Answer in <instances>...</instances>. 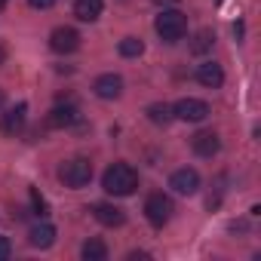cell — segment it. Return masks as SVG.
Returning a JSON list of instances; mask_svg holds the SVG:
<instances>
[{
	"mask_svg": "<svg viewBox=\"0 0 261 261\" xmlns=\"http://www.w3.org/2000/svg\"><path fill=\"white\" fill-rule=\"evenodd\" d=\"M92 215H95V221L105 224V227H120V224L126 221V212H123L120 206H114V203H95V206H92Z\"/></svg>",
	"mask_w": 261,
	"mask_h": 261,
	"instance_id": "cell-11",
	"label": "cell"
},
{
	"mask_svg": "<svg viewBox=\"0 0 261 261\" xmlns=\"http://www.w3.org/2000/svg\"><path fill=\"white\" fill-rule=\"evenodd\" d=\"M92 92L98 98H105V101H114V98L123 95V77L120 74H101V77H95Z\"/></svg>",
	"mask_w": 261,
	"mask_h": 261,
	"instance_id": "cell-8",
	"label": "cell"
},
{
	"mask_svg": "<svg viewBox=\"0 0 261 261\" xmlns=\"http://www.w3.org/2000/svg\"><path fill=\"white\" fill-rule=\"evenodd\" d=\"M154 28H157V34H160V40L175 43V40H181V37L188 34V19H185V13H178V10H163V13L157 16Z\"/></svg>",
	"mask_w": 261,
	"mask_h": 261,
	"instance_id": "cell-2",
	"label": "cell"
},
{
	"mask_svg": "<svg viewBox=\"0 0 261 261\" xmlns=\"http://www.w3.org/2000/svg\"><path fill=\"white\" fill-rule=\"evenodd\" d=\"M80 255H83L86 261H105V258H108V246H105L101 240H86L83 249H80Z\"/></svg>",
	"mask_w": 261,
	"mask_h": 261,
	"instance_id": "cell-16",
	"label": "cell"
},
{
	"mask_svg": "<svg viewBox=\"0 0 261 261\" xmlns=\"http://www.w3.org/2000/svg\"><path fill=\"white\" fill-rule=\"evenodd\" d=\"M157 7H172V4H178V0H154Z\"/></svg>",
	"mask_w": 261,
	"mask_h": 261,
	"instance_id": "cell-23",
	"label": "cell"
},
{
	"mask_svg": "<svg viewBox=\"0 0 261 261\" xmlns=\"http://www.w3.org/2000/svg\"><path fill=\"white\" fill-rule=\"evenodd\" d=\"M169 188L175 191V194H181V197H191V194H197L200 191V172L197 169H175L172 172V178H169Z\"/></svg>",
	"mask_w": 261,
	"mask_h": 261,
	"instance_id": "cell-7",
	"label": "cell"
},
{
	"mask_svg": "<svg viewBox=\"0 0 261 261\" xmlns=\"http://www.w3.org/2000/svg\"><path fill=\"white\" fill-rule=\"evenodd\" d=\"M0 105H4V92H0Z\"/></svg>",
	"mask_w": 261,
	"mask_h": 261,
	"instance_id": "cell-26",
	"label": "cell"
},
{
	"mask_svg": "<svg viewBox=\"0 0 261 261\" xmlns=\"http://www.w3.org/2000/svg\"><path fill=\"white\" fill-rule=\"evenodd\" d=\"M218 4H221V0H218Z\"/></svg>",
	"mask_w": 261,
	"mask_h": 261,
	"instance_id": "cell-27",
	"label": "cell"
},
{
	"mask_svg": "<svg viewBox=\"0 0 261 261\" xmlns=\"http://www.w3.org/2000/svg\"><path fill=\"white\" fill-rule=\"evenodd\" d=\"M10 255H13V243L7 237H0V261H7Z\"/></svg>",
	"mask_w": 261,
	"mask_h": 261,
	"instance_id": "cell-21",
	"label": "cell"
},
{
	"mask_svg": "<svg viewBox=\"0 0 261 261\" xmlns=\"http://www.w3.org/2000/svg\"><path fill=\"white\" fill-rule=\"evenodd\" d=\"M0 7H7V0H0Z\"/></svg>",
	"mask_w": 261,
	"mask_h": 261,
	"instance_id": "cell-25",
	"label": "cell"
},
{
	"mask_svg": "<svg viewBox=\"0 0 261 261\" xmlns=\"http://www.w3.org/2000/svg\"><path fill=\"white\" fill-rule=\"evenodd\" d=\"M117 49H120L123 59H139V56L145 53V43H142V37H123Z\"/></svg>",
	"mask_w": 261,
	"mask_h": 261,
	"instance_id": "cell-17",
	"label": "cell"
},
{
	"mask_svg": "<svg viewBox=\"0 0 261 261\" xmlns=\"http://www.w3.org/2000/svg\"><path fill=\"white\" fill-rule=\"evenodd\" d=\"M212 43H215V34L203 28V31H197V34H194V40H191V53H194V56H203V53H209V49H212Z\"/></svg>",
	"mask_w": 261,
	"mask_h": 261,
	"instance_id": "cell-18",
	"label": "cell"
},
{
	"mask_svg": "<svg viewBox=\"0 0 261 261\" xmlns=\"http://www.w3.org/2000/svg\"><path fill=\"white\" fill-rule=\"evenodd\" d=\"M172 117L185 120V123H203L209 117V105L203 98H181L172 105Z\"/></svg>",
	"mask_w": 261,
	"mask_h": 261,
	"instance_id": "cell-5",
	"label": "cell"
},
{
	"mask_svg": "<svg viewBox=\"0 0 261 261\" xmlns=\"http://www.w3.org/2000/svg\"><path fill=\"white\" fill-rule=\"evenodd\" d=\"M28 243L34 246V249H49L53 243H56V227L53 224H37V227H31V233H28Z\"/></svg>",
	"mask_w": 261,
	"mask_h": 261,
	"instance_id": "cell-14",
	"label": "cell"
},
{
	"mask_svg": "<svg viewBox=\"0 0 261 261\" xmlns=\"http://www.w3.org/2000/svg\"><path fill=\"white\" fill-rule=\"evenodd\" d=\"M31 206H34V215H40V218L49 215V203L43 200V194H40L37 188H31Z\"/></svg>",
	"mask_w": 261,
	"mask_h": 261,
	"instance_id": "cell-20",
	"label": "cell"
},
{
	"mask_svg": "<svg viewBox=\"0 0 261 261\" xmlns=\"http://www.w3.org/2000/svg\"><path fill=\"white\" fill-rule=\"evenodd\" d=\"M46 123L49 126H56V129H68V126H77L80 123V111L74 108V105H56L53 111H49V117H46Z\"/></svg>",
	"mask_w": 261,
	"mask_h": 261,
	"instance_id": "cell-12",
	"label": "cell"
},
{
	"mask_svg": "<svg viewBox=\"0 0 261 261\" xmlns=\"http://www.w3.org/2000/svg\"><path fill=\"white\" fill-rule=\"evenodd\" d=\"M59 178L65 188H86L92 181V163L86 157H74V160H65L59 166Z\"/></svg>",
	"mask_w": 261,
	"mask_h": 261,
	"instance_id": "cell-3",
	"label": "cell"
},
{
	"mask_svg": "<svg viewBox=\"0 0 261 261\" xmlns=\"http://www.w3.org/2000/svg\"><path fill=\"white\" fill-rule=\"evenodd\" d=\"M191 148H194V154H200V157H215L218 148H221V139H218V133H212V129H203V133H197V136L191 139Z\"/></svg>",
	"mask_w": 261,
	"mask_h": 261,
	"instance_id": "cell-10",
	"label": "cell"
},
{
	"mask_svg": "<svg viewBox=\"0 0 261 261\" xmlns=\"http://www.w3.org/2000/svg\"><path fill=\"white\" fill-rule=\"evenodd\" d=\"M49 46H53V53L68 56V53H74V49L80 46V34H77L74 28H56V31L49 34Z\"/></svg>",
	"mask_w": 261,
	"mask_h": 261,
	"instance_id": "cell-9",
	"label": "cell"
},
{
	"mask_svg": "<svg viewBox=\"0 0 261 261\" xmlns=\"http://www.w3.org/2000/svg\"><path fill=\"white\" fill-rule=\"evenodd\" d=\"M172 212H175V206H172V197H166V194H151L145 200V215L154 227H163L172 218Z\"/></svg>",
	"mask_w": 261,
	"mask_h": 261,
	"instance_id": "cell-4",
	"label": "cell"
},
{
	"mask_svg": "<svg viewBox=\"0 0 261 261\" xmlns=\"http://www.w3.org/2000/svg\"><path fill=\"white\" fill-rule=\"evenodd\" d=\"M101 10H105L101 0H74V16L80 22H95L101 16Z\"/></svg>",
	"mask_w": 261,
	"mask_h": 261,
	"instance_id": "cell-15",
	"label": "cell"
},
{
	"mask_svg": "<svg viewBox=\"0 0 261 261\" xmlns=\"http://www.w3.org/2000/svg\"><path fill=\"white\" fill-rule=\"evenodd\" d=\"M148 120L157 123V126H166V123L175 120V117H172V108H169V105H151V108H148Z\"/></svg>",
	"mask_w": 261,
	"mask_h": 261,
	"instance_id": "cell-19",
	"label": "cell"
},
{
	"mask_svg": "<svg viewBox=\"0 0 261 261\" xmlns=\"http://www.w3.org/2000/svg\"><path fill=\"white\" fill-rule=\"evenodd\" d=\"M101 188H105L111 197H129V194L139 188V172L129 166V163H114V166L105 169Z\"/></svg>",
	"mask_w": 261,
	"mask_h": 261,
	"instance_id": "cell-1",
	"label": "cell"
},
{
	"mask_svg": "<svg viewBox=\"0 0 261 261\" xmlns=\"http://www.w3.org/2000/svg\"><path fill=\"white\" fill-rule=\"evenodd\" d=\"M197 80H200L206 89H218V86L224 83V71H221V65H215V62H203V65L197 68Z\"/></svg>",
	"mask_w": 261,
	"mask_h": 261,
	"instance_id": "cell-13",
	"label": "cell"
},
{
	"mask_svg": "<svg viewBox=\"0 0 261 261\" xmlns=\"http://www.w3.org/2000/svg\"><path fill=\"white\" fill-rule=\"evenodd\" d=\"M4 59H7V49H4V46H0V65H4Z\"/></svg>",
	"mask_w": 261,
	"mask_h": 261,
	"instance_id": "cell-24",
	"label": "cell"
},
{
	"mask_svg": "<svg viewBox=\"0 0 261 261\" xmlns=\"http://www.w3.org/2000/svg\"><path fill=\"white\" fill-rule=\"evenodd\" d=\"M25 120H28V105L19 101L7 114H0V133H4V136H19L25 129Z\"/></svg>",
	"mask_w": 261,
	"mask_h": 261,
	"instance_id": "cell-6",
	"label": "cell"
},
{
	"mask_svg": "<svg viewBox=\"0 0 261 261\" xmlns=\"http://www.w3.org/2000/svg\"><path fill=\"white\" fill-rule=\"evenodd\" d=\"M28 4H31L34 10H49V7L56 4V0H28Z\"/></svg>",
	"mask_w": 261,
	"mask_h": 261,
	"instance_id": "cell-22",
	"label": "cell"
}]
</instances>
